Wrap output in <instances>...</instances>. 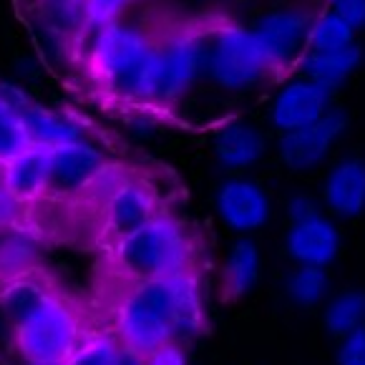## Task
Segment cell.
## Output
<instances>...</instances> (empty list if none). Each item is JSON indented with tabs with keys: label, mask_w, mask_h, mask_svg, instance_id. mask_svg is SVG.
I'll list each match as a JSON object with an SVG mask.
<instances>
[{
	"label": "cell",
	"mask_w": 365,
	"mask_h": 365,
	"mask_svg": "<svg viewBox=\"0 0 365 365\" xmlns=\"http://www.w3.org/2000/svg\"><path fill=\"white\" fill-rule=\"evenodd\" d=\"M202 330V292L192 272L169 279L139 282L118 307V333L124 345L139 355H149L192 338Z\"/></svg>",
	"instance_id": "cell-1"
},
{
	"label": "cell",
	"mask_w": 365,
	"mask_h": 365,
	"mask_svg": "<svg viewBox=\"0 0 365 365\" xmlns=\"http://www.w3.org/2000/svg\"><path fill=\"white\" fill-rule=\"evenodd\" d=\"M207 51L210 33L197 26H179L161 38H154V53L141 86V101L164 106L177 103L207 68Z\"/></svg>",
	"instance_id": "cell-2"
},
{
	"label": "cell",
	"mask_w": 365,
	"mask_h": 365,
	"mask_svg": "<svg viewBox=\"0 0 365 365\" xmlns=\"http://www.w3.org/2000/svg\"><path fill=\"white\" fill-rule=\"evenodd\" d=\"M189 237L177 220L156 215L149 225L116 242V259L136 282L189 272Z\"/></svg>",
	"instance_id": "cell-3"
},
{
	"label": "cell",
	"mask_w": 365,
	"mask_h": 365,
	"mask_svg": "<svg viewBox=\"0 0 365 365\" xmlns=\"http://www.w3.org/2000/svg\"><path fill=\"white\" fill-rule=\"evenodd\" d=\"M154 38L136 26L111 23L96 33L91 48V68L108 91L121 98H141Z\"/></svg>",
	"instance_id": "cell-4"
},
{
	"label": "cell",
	"mask_w": 365,
	"mask_h": 365,
	"mask_svg": "<svg viewBox=\"0 0 365 365\" xmlns=\"http://www.w3.org/2000/svg\"><path fill=\"white\" fill-rule=\"evenodd\" d=\"M207 71L217 86L245 91L272 73V66L252 28L222 26L210 36Z\"/></svg>",
	"instance_id": "cell-5"
},
{
	"label": "cell",
	"mask_w": 365,
	"mask_h": 365,
	"mask_svg": "<svg viewBox=\"0 0 365 365\" xmlns=\"http://www.w3.org/2000/svg\"><path fill=\"white\" fill-rule=\"evenodd\" d=\"M16 340L31 365H63L83 345L78 317L56 295L31 320L18 325Z\"/></svg>",
	"instance_id": "cell-6"
},
{
	"label": "cell",
	"mask_w": 365,
	"mask_h": 365,
	"mask_svg": "<svg viewBox=\"0 0 365 365\" xmlns=\"http://www.w3.org/2000/svg\"><path fill=\"white\" fill-rule=\"evenodd\" d=\"M312 21L315 18L300 8H282L259 18L252 31L267 53L272 71L300 63V58L307 53V36H310Z\"/></svg>",
	"instance_id": "cell-7"
},
{
	"label": "cell",
	"mask_w": 365,
	"mask_h": 365,
	"mask_svg": "<svg viewBox=\"0 0 365 365\" xmlns=\"http://www.w3.org/2000/svg\"><path fill=\"white\" fill-rule=\"evenodd\" d=\"M345 126H348V116L338 108H330L312 126L292 131V134H282L279 156L285 161V167H290L292 172H310V169L320 167L333 144L345 131Z\"/></svg>",
	"instance_id": "cell-8"
},
{
	"label": "cell",
	"mask_w": 365,
	"mask_h": 365,
	"mask_svg": "<svg viewBox=\"0 0 365 365\" xmlns=\"http://www.w3.org/2000/svg\"><path fill=\"white\" fill-rule=\"evenodd\" d=\"M333 88L315 83L310 78H300L287 83L272 101V126L282 134H292L305 126H312L330 111Z\"/></svg>",
	"instance_id": "cell-9"
},
{
	"label": "cell",
	"mask_w": 365,
	"mask_h": 365,
	"mask_svg": "<svg viewBox=\"0 0 365 365\" xmlns=\"http://www.w3.org/2000/svg\"><path fill=\"white\" fill-rule=\"evenodd\" d=\"M103 167V154L88 141L56 146L48 151V192L56 197L83 194Z\"/></svg>",
	"instance_id": "cell-10"
},
{
	"label": "cell",
	"mask_w": 365,
	"mask_h": 365,
	"mask_svg": "<svg viewBox=\"0 0 365 365\" xmlns=\"http://www.w3.org/2000/svg\"><path fill=\"white\" fill-rule=\"evenodd\" d=\"M217 212L230 230L247 235L264 227V222L272 215V205L267 192L257 182L232 177L217 189Z\"/></svg>",
	"instance_id": "cell-11"
},
{
	"label": "cell",
	"mask_w": 365,
	"mask_h": 365,
	"mask_svg": "<svg viewBox=\"0 0 365 365\" xmlns=\"http://www.w3.org/2000/svg\"><path fill=\"white\" fill-rule=\"evenodd\" d=\"M285 250L295 264L305 267H328L340 252V232L328 217L290 222L285 235Z\"/></svg>",
	"instance_id": "cell-12"
},
{
	"label": "cell",
	"mask_w": 365,
	"mask_h": 365,
	"mask_svg": "<svg viewBox=\"0 0 365 365\" xmlns=\"http://www.w3.org/2000/svg\"><path fill=\"white\" fill-rule=\"evenodd\" d=\"M156 197L144 182L136 179H126L121 187L116 189L111 199L103 205V225H106L108 235L124 240L126 235L141 230L149 225L159 212H156Z\"/></svg>",
	"instance_id": "cell-13"
},
{
	"label": "cell",
	"mask_w": 365,
	"mask_h": 365,
	"mask_svg": "<svg viewBox=\"0 0 365 365\" xmlns=\"http://www.w3.org/2000/svg\"><path fill=\"white\" fill-rule=\"evenodd\" d=\"M322 199L325 207L338 217H358L365 212V159H340L325 177Z\"/></svg>",
	"instance_id": "cell-14"
},
{
	"label": "cell",
	"mask_w": 365,
	"mask_h": 365,
	"mask_svg": "<svg viewBox=\"0 0 365 365\" xmlns=\"http://www.w3.org/2000/svg\"><path fill=\"white\" fill-rule=\"evenodd\" d=\"M0 179L21 205L36 202L48 192V151L28 146L3 167Z\"/></svg>",
	"instance_id": "cell-15"
},
{
	"label": "cell",
	"mask_w": 365,
	"mask_h": 365,
	"mask_svg": "<svg viewBox=\"0 0 365 365\" xmlns=\"http://www.w3.org/2000/svg\"><path fill=\"white\" fill-rule=\"evenodd\" d=\"M215 154L227 172H242L264 154V136L250 121H227L215 134Z\"/></svg>",
	"instance_id": "cell-16"
},
{
	"label": "cell",
	"mask_w": 365,
	"mask_h": 365,
	"mask_svg": "<svg viewBox=\"0 0 365 365\" xmlns=\"http://www.w3.org/2000/svg\"><path fill=\"white\" fill-rule=\"evenodd\" d=\"M23 124H26V134L31 146H38V149L46 151L83 139L81 126L76 121L61 116V113L46 111L41 106H33V103L23 111Z\"/></svg>",
	"instance_id": "cell-17"
},
{
	"label": "cell",
	"mask_w": 365,
	"mask_h": 365,
	"mask_svg": "<svg viewBox=\"0 0 365 365\" xmlns=\"http://www.w3.org/2000/svg\"><path fill=\"white\" fill-rule=\"evenodd\" d=\"M360 61H363V48L358 43H353L343 51H330V53H310L307 51L297 66H300L302 78H310L335 91L358 68Z\"/></svg>",
	"instance_id": "cell-18"
},
{
	"label": "cell",
	"mask_w": 365,
	"mask_h": 365,
	"mask_svg": "<svg viewBox=\"0 0 365 365\" xmlns=\"http://www.w3.org/2000/svg\"><path fill=\"white\" fill-rule=\"evenodd\" d=\"M259 250L252 240H237L230 247V255L225 259V269H222V282H225L227 297L237 300L245 297L259 279Z\"/></svg>",
	"instance_id": "cell-19"
},
{
	"label": "cell",
	"mask_w": 365,
	"mask_h": 365,
	"mask_svg": "<svg viewBox=\"0 0 365 365\" xmlns=\"http://www.w3.org/2000/svg\"><path fill=\"white\" fill-rule=\"evenodd\" d=\"M51 297L53 295H51L43 282H38L31 274H23V277L11 279L3 287V292H0V307L8 315V320L18 328L26 320H31Z\"/></svg>",
	"instance_id": "cell-20"
},
{
	"label": "cell",
	"mask_w": 365,
	"mask_h": 365,
	"mask_svg": "<svg viewBox=\"0 0 365 365\" xmlns=\"http://www.w3.org/2000/svg\"><path fill=\"white\" fill-rule=\"evenodd\" d=\"M38 262V240L23 227L0 230V279H16L28 274Z\"/></svg>",
	"instance_id": "cell-21"
},
{
	"label": "cell",
	"mask_w": 365,
	"mask_h": 365,
	"mask_svg": "<svg viewBox=\"0 0 365 365\" xmlns=\"http://www.w3.org/2000/svg\"><path fill=\"white\" fill-rule=\"evenodd\" d=\"M365 322V292L343 290L325 302L322 310V328L333 338H345Z\"/></svg>",
	"instance_id": "cell-22"
},
{
	"label": "cell",
	"mask_w": 365,
	"mask_h": 365,
	"mask_svg": "<svg viewBox=\"0 0 365 365\" xmlns=\"http://www.w3.org/2000/svg\"><path fill=\"white\" fill-rule=\"evenodd\" d=\"M285 292H287V297H290V302H295L297 307L320 305L330 292L328 269L295 264V269L285 277Z\"/></svg>",
	"instance_id": "cell-23"
},
{
	"label": "cell",
	"mask_w": 365,
	"mask_h": 365,
	"mask_svg": "<svg viewBox=\"0 0 365 365\" xmlns=\"http://www.w3.org/2000/svg\"><path fill=\"white\" fill-rule=\"evenodd\" d=\"M355 43V28L348 26L333 11L322 13L312 21L310 36H307V51L310 53H330V51H343Z\"/></svg>",
	"instance_id": "cell-24"
},
{
	"label": "cell",
	"mask_w": 365,
	"mask_h": 365,
	"mask_svg": "<svg viewBox=\"0 0 365 365\" xmlns=\"http://www.w3.org/2000/svg\"><path fill=\"white\" fill-rule=\"evenodd\" d=\"M43 28L61 38L86 31V8L78 0H43Z\"/></svg>",
	"instance_id": "cell-25"
},
{
	"label": "cell",
	"mask_w": 365,
	"mask_h": 365,
	"mask_svg": "<svg viewBox=\"0 0 365 365\" xmlns=\"http://www.w3.org/2000/svg\"><path fill=\"white\" fill-rule=\"evenodd\" d=\"M31 146L23 124V111L13 108L0 98V167H6L13 156L26 151Z\"/></svg>",
	"instance_id": "cell-26"
},
{
	"label": "cell",
	"mask_w": 365,
	"mask_h": 365,
	"mask_svg": "<svg viewBox=\"0 0 365 365\" xmlns=\"http://www.w3.org/2000/svg\"><path fill=\"white\" fill-rule=\"evenodd\" d=\"M118 345L108 338H93L86 340L81 345L73 355H71L68 363L63 365H111L113 358H116Z\"/></svg>",
	"instance_id": "cell-27"
},
{
	"label": "cell",
	"mask_w": 365,
	"mask_h": 365,
	"mask_svg": "<svg viewBox=\"0 0 365 365\" xmlns=\"http://www.w3.org/2000/svg\"><path fill=\"white\" fill-rule=\"evenodd\" d=\"M126 179H129V177H126V172H121L116 164H106V167L96 174V179L88 184V189L83 194H86L91 202H96V205L103 210V205H106L108 199L116 194V189L121 187Z\"/></svg>",
	"instance_id": "cell-28"
},
{
	"label": "cell",
	"mask_w": 365,
	"mask_h": 365,
	"mask_svg": "<svg viewBox=\"0 0 365 365\" xmlns=\"http://www.w3.org/2000/svg\"><path fill=\"white\" fill-rule=\"evenodd\" d=\"M129 3H134V0H86V23L88 28H93V31H101V28L111 26V23H116L118 13L124 11Z\"/></svg>",
	"instance_id": "cell-29"
},
{
	"label": "cell",
	"mask_w": 365,
	"mask_h": 365,
	"mask_svg": "<svg viewBox=\"0 0 365 365\" xmlns=\"http://www.w3.org/2000/svg\"><path fill=\"white\" fill-rule=\"evenodd\" d=\"M335 365H365V322L338 340Z\"/></svg>",
	"instance_id": "cell-30"
},
{
	"label": "cell",
	"mask_w": 365,
	"mask_h": 365,
	"mask_svg": "<svg viewBox=\"0 0 365 365\" xmlns=\"http://www.w3.org/2000/svg\"><path fill=\"white\" fill-rule=\"evenodd\" d=\"M330 6L335 16H340L355 31L365 28V0H330Z\"/></svg>",
	"instance_id": "cell-31"
},
{
	"label": "cell",
	"mask_w": 365,
	"mask_h": 365,
	"mask_svg": "<svg viewBox=\"0 0 365 365\" xmlns=\"http://www.w3.org/2000/svg\"><path fill=\"white\" fill-rule=\"evenodd\" d=\"M21 202L13 197L6 189L3 179H0V230H8V227L18 225V217H21Z\"/></svg>",
	"instance_id": "cell-32"
},
{
	"label": "cell",
	"mask_w": 365,
	"mask_h": 365,
	"mask_svg": "<svg viewBox=\"0 0 365 365\" xmlns=\"http://www.w3.org/2000/svg\"><path fill=\"white\" fill-rule=\"evenodd\" d=\"M287 215H290V222L312 220V217L320 215V207H317V202L310 194H295V197H290V202H287Z\"/></svg>",
	"instance_id": "cell-33"
},
{
	"label": "cell",
	"mask_w": 365,
	"mask_h": 365,
	"mask_svg": "<svg viewBox=\"0 0 365 365\" xmlns=\"http://www.w3.org/2000/svg\"><path fill=\"white\" fill-rule=\"evenodd\" d=\"M144 365H187V358L177 343H167L164 348L144 355Z\"/></svg>",
	"instance_id": "cell-34"
},
{
	"label": "cell",
	"mask_w": 365,
	"mask_h": 365,
	"mask_svg": "<svg viewBox=\"0 0 365 365\" xmlns=\"http://www.w3.org/2000/svg\"><path fill=\"white\" fill-rule=\"evenodd\" d=\"M111 365H144V355H139L136 350L124 345V348L116 350V358H113Z\"/></svg>",
	"instance_id": "cell-35"
},
{
	"label": "cell",
	"mask_w": 365,
	"mask_h": 365,
	"mask_svg": "<svg viewBox=\"0 0 365 365\" xmlns=\"http://www.w3.org/2000/svg\"><path fill=\"white\" fill-rule=\"evenodd\" d=\"M78 3H83V6H86V0H78Z\"/></svg>",
	"instance_id": "cell-36"
}]
</instances>
